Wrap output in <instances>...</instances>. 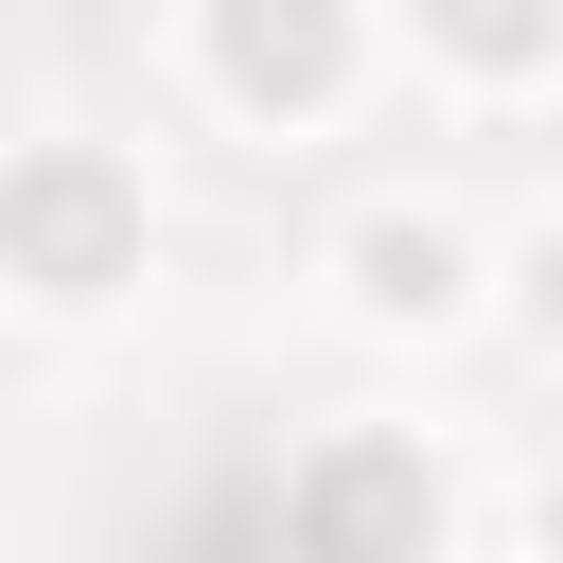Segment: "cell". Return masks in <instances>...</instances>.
<instances>
[{
	"label": "cell",
	"mask_w": 563,
	"mask_h": 563,
	"mask_svg": "<svg viewBox=\"0 0 563 563\" xmlns=\"http://www.w3.org/2000/svg\"><path fill=\"white\" fill-rule=\"evenodd\" d=\"M0 282H18V299H123V282H141V176H123L106 141L0 158Z\"/></svg>",
	"instance_id": "6da1fadb"
},
{
	"label": "cell",
	"mask_w": 563,
	"mask_h": 563,
	"mask_svg": "<svg viewBox=\"0 0 563 563\" xmlns=\"http://www.w3.org/2000/svg\"><path fill=\"white\" fill-rule=\"evenodd\" d=\"M282 563H440V475L422 440H317L282 475Z\"/></svg>",
	"instance_id": "7a4b0ae2"
},
{
	"label": "cell",
	"mask_w": 563,
	"mask_h": 563,
	"mask_svg": "<svg viewBox=\"0 0 563 563\" xmlns=\"http://www.w3.org/2000/svg\"><path fill=\"white\" fill-rule=\"evenodd\" d=\"M211 88L264 106V123L334 106L352 88V0H211Z\"/></svg>",
	"instance_id": "3957f363"
},
{
	"label": "cell",
	"mask_w": 563,
	"mask_h": 563,
	"mask_svg": "<svg viewBox=\"0 0 563 563\" xmlns=\"http://www.w3.org/2000/svg\"><path fill=\"white\" fill-rule=\"evenodd\" d=\"M352 299H369V317H457V246H440L422 211H369V229H352Z\"/></svg>",
	"instance_id": "277c9868"
},
{
	"label": "cell",
	"mask_w": 563,
	"mask_h": 563,
	"mask_svg": "<svg viewBox=\"0 0 563 563\" xmlns=\"http://www.w3.org/2000/svg\"><path fill=\"white\" fill-rule=\"evenodd\" d=\"M422 35H440L457 70H545V53H563V0H422Z\"/></svg>",
	"instance_id": "5b68a950"
},
{
	"label": "cell",
	"mask_w": 563,
	"mask_h": 563,
	"mask_svg": "<svg viewBox=\"0 0 563 563\" xmlns=\"http://www.w3.org/2000/svg\"><path fill=\"white\" fill-rule=\"evenodd\" d=\"M528 317H545V352H563V229L528 246Z\"/></svg>",
	"instance_id": "8992f818"
},
{
	"label": "cell",
	"mask_w": 563,
	"mask_h": 563,
	"mask_svg": "<svg viewBox=\"0 0 563 563\" xmlns=\"http://www.w3.org/2000/svg\"><path fill=\"white\" fill-rule=\"evenodd\" d=\"M545 563H563V475H545Z\"/></svg>",
	"instance_id": "52a82bcc"
}]
</instances>
